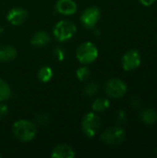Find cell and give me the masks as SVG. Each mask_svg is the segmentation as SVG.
<instances>
[{
	"mask_svg": "<svg viewBox=\"0 0 157 158\" xmlns=\"http://www.w3.org/2000/svg\"><path fill=\"white\" fill-rule=\"evenodd\" d=\"M50 42H51L50 35L43 31H36L31 39V44L35 47H43L47 45Z\"/></svg>",
	"mask_w": 157,
	"mask_h": 158,
	"instance_id": "12",
	"label": "cell"
},
{
	"mask_svg": "<svg viewBox=\"0 0 157 158\" xmlns=\"http://www.w3.org/2000/svg\"><path fill=\"white\" fill-rule=\"evenodd\" d=\"M142 63V56L137 49H130L127 51L121 60L122 68L126 71H131L138 69Z\"/></svg>",
	"mask_w": 157,
	"mask_h": 158,
	"instance_id": "7",
	"label": "cell"
},
{
	"mask_svg": "<svg viewBox=\"0 0 157 158\" xmlns=\"http://www.w3.org/2000/svg\"><path fill=\"white\" fill-rule=\"evenodd\" d=\"M104 92L111 98L118 99L123 97L128 92V86L120 79H110L104 84Z\"/></svg>",
	"mask_w": 157,
	"mask_h": 158,
	"instance_id": "5",
	"label": "cell"
},
{
	"mask_svg": "<svg viewBox=\"0 0 157 158\" xmlns=\"http://www.w3.org/2000/svg\"><path fill=\"white\" fill-rule=\"evenodd\" d=\"M101 128V119L95 113H87L81 119V131L89 137H94Z\"/></svg>",
	"mask_w": 157,
	"mask_h": 158,
	"instance_id": "6",
	"label": "cell"
},
{
	"mask_svg": "<svg viewBox=\"0 0 157 158\" xmlns=\"http://www.w3.org/2000/svg\"><path fill=\"white\" fill-rule=\"evenodd\" d=\"M155 156L157 157V148H155Z\"/></svg>",
	"mask_w": 157,
	"mask_h": 158,
	"instance_id": "27",
	"label": "cell"
},
{
	"mask_svg": "<svg viewBox=\"0 0 157 158\" xmlns=\"http://www.w3.org/2000/svg\"><path fill=\"white\" fill-rule=\"evenodd\" d=\"M75 150L68 144L56 145L51 153L53 158H73L75 156Z\"/></svg>",
	"mask_w": 157,
	"mask_h": 158,
	"instance_id": "11",
	"label": "cell"
},
{
	"mask_svg": "<svg viewBox=\"0 0 157 158\" xmlns=\"http://www.w3.org/2000/svg\"><path fill=\"white\" fill-rule=\"evenodd\" d=\"M17 50L8 44L0 45V61L2 62H9L16 58Z\"/></svg>",
	"mask_w": 157,
	"mask_h": 158,
	"instance_id": "13",
	"label": "cell"
},
{
	"mask_svg": "<svg viewBox=\"0 0 157 158\" xmlns=\"http://www.w3.org/2000/svg\"><path fill=\"white\" fill-rule=\"evenodd\" d=\"M110 106V102L108 99L104 98V97H100L97 98L93 101V105H92V108L94 112L96 113H102L105 112V110H107Z\"/></svg>",
	"mask_w": 157,
	"mask_h": 158,
	"instance_id": "15",
	"label": "cell"
},
{
	"mask_svg": "<svg viewBox=\"0 0 157 158\" xmlns=\"http://www.w3.org/2000/svg\"><path fill=\"white\" fill-rule=\"evenodd\" d=\"M156 40H157V39H156Z\"/></svg>",
	"mask_w": 157,
	"mask_h": 158,
	"instance_id": "29",
	"label": "cell"
},
{
	"mask_svg": "<svg viewBox=\"0 0 157 158\" xmlns=\"http://www.w3.org/2000/svg\"><path fill=\"white\" fill-rule=\"evenodd\" d=\"M130 105L134 107V108H140L143 105L142 99L138 96H133L130 99Z\"/></svg>",
	"mask_w": 157,
	"mask_h": 158,
	"instance_id": "23",
	"label": "cell"
},
{
	"mask_svg": "<svg viewBox=\"0 0 157 158\" xmlns=\"http://www.w3.org/2000/svg\"><path fill=\"white\" fill-rule=\"evenodd\" d=\"M3 32H4V28H3V27H2V26L0 25V35H1V34H2Z\"/></svg>",
	"mask_w": 157,
	"mask_h": 158,
	"instance_id": "26",
	"label": "cell"
},
{
	"mask_svg": "<svg viewBox=\"0 0 157 158\" xmlns=\"http://www.w3.org/2000/svg\"><path fill=\"white\" fill-rule=\"evenodd\" d=\"M0 157H2V155L1 154H0Z\"/></svg>",
	"mask_w": 157,
	"mask_h": 158,
	"instance_id": "28",
	"label": "cell"
},
{
	"mask_svg": "<svg viewBox=\"0 0 157 158\" xmlns=\"http://www.w3.org/2000/svg\"><path fill=\"white\" fill-rule=\"evenodd\" d=\"M77 8V4L73 0H57L56 3V10L61 15H73L76 13Z\"/></svg>",
	"mask_w": 157,
	"mask_h": 158,
	"instance_id": "10",
	"label": "cell"
},
{
	"mask_svg": "<svg viewBox=\"0 0 157 158\" xmlns=\"http://www.w3.org/2000/svg\"><path fill=\"white\" fill-rule=\"evenodd\" d=\"M35 121H36V124L38 126H41L42 127V126H44V125H46L48 123L49 117H48V115L46 113H41V114H39L36 117Z\"/></svg>",
	"mask_w": 157,
	"mask_h": 158,
	"instance_id": "21",
	"label": "cell"
},
{
	"mask_svg": "<svg viewBox=\"0 0 157 158\" xmlns=\"http://www.w3.org/2000/svg\"><path fill=\"white\" fill-rule=\"evenodd\" d=\"M53 56H55V58L58 61H63L66 57V54L63 48H61L60 46H56L53 49Z\"/></svg>",
	"mask_w": 157,
	"mask_h": 158,
	"instance_id": "20",
	"label": "cell"
},
{
	"mask_svg": "<svg viewBox=\"0 0 157 158\" xmlns=\"http://www.w3.org/2000/svg\"><path fill=\"white\" fill-rule=\"evenodd\" d=\"M7 113H8V107L6 106V105L2 104V102H1V104H0V119L4 118L7 115Z\"/></svg>",
	"mask_w": 157,
	"mask_h": 158,
	"instance_id": "24",
	"label": "cell"
},
{
	"mask_svg": "<svg viewBox=\"0 0 157 158\" xmlns=\"http://www.w3.org/2000/svg\"><path fill=\"white\" fill-rule=\"evenodd\" d=\"M77 59L84 65L94 62L98 57V49L96 45L91 42H85L79 45L76 51Z\"/></svg>",
	"mask_w": 157,
	"mask_h": 158,
	"instance_id": "3",
	"label": "cell"
},
{
	"mask_svg": "<svg viewBox=\"0 0 157 158\" xmlns=\"http://www.w3.org/2000/svg\"><path fill=\"white\" fill-rule=\"evenodd\" d=\"M155 1H156V0H140L141 4H142L143 6H152Z\"/></svg>",
	"mask_w": 157,
	"mask_h": 158,
	"instance_id": "25",
	"label": "cell"
},
{
	"mask_svg": "<svg viewBox=\"0 0 157 158\" xmlns=\"http://www.w3.org/2000/svg\"><path fill=\"white\" fill-rule=\"evenodd\" d=\"M53 70L49 66H43L38 71V79L42 82H48L53 78Z\"/></svg>",
	"mask_w": 157,
	"mask_h": 158,
	"instance_id": "16",
	"label": "cell"
},
{
	"mask_svg": "<svg viewBox=\"0 0 157 158\" xmlns=\"http://www.w3.org/2000/svg\"><path fill=\"white\" fill-rule=\"evenodd\" d=\"M76 75H77V78L79 79V81H85L86 80L89 79V77L91 75V71L88 67H81L77 69Z\"/></svg>",
	"mask_w": 157,
	"mask_h": 158,
	"instance_id": "19",
	"label": "cell"
},
{
	"mask_svg": "<svg viewBox=\"0 0 157 158\" xmlns=\"http://www.w3.org/2000/svg\"><path fill=\"white\" fill-rule=\"evenodd\" d=\"M12 134L19 142L28 143L32 141L37 134V126L35 123L26 120L19 119L12 125Z\"/></svg>",
	"mask_w": 157,
	"mask_h": 158,
	"instance_id": "1",
	"label": "cell"
},
{
	"mask_svg": "<svg viewBox=\"0 0 157 158\" xmlns=\"http://www.w3.org/2000/svg\"><path fill=\"white\" fill-rule=\"evenodd\" d=\"M116 119L118 124H123L127 120V115L124 110H118L116 116Z\"/></svg>",
	"mask_w": 157,
	"mask_h": 158,
	"instance_id": "22",
	"label": "cell"
},
{
	"mask_svg": "<svg viewBox=\"0 0 157 158\" xmlns=\"http://www.w3.org/2000/svg\"><path fill=\"white\" fill-rule=\"evenodd\" d=\"M100 138L105 145L118 146L124 143L126 139V131L118 126L110 127L104 131Z\"/></svg>",
	"mask_w": 157,
	"mask_h": 158,
	"instance_id": "4",
	"label": "cell"
},
{
	"mask_svg": "<svg viewBox=\"0 0 157 158\" xmlns=\"http://www.w3.org/2000/svg\"><path fill=\"white\" fill-rule=\"evenodd\" d=\"M28 19V12L25 8L20 6H16L11 8L7 15V21L13 26H20L22 25Z\"/></svg>",
	"mask_w": 157,
	"mask_h": 158,
	"instance_id": "9",
	"label": "cell"
},
{
	"mask_svg": "<svg viewBox=\"0 0 157 158\" xmlns=\"http://www.w3.org/2000/svg\"><path fill=\"white\" fill-rule=\"evenodd\" d=\"M140 118L146 125H154L157 121L156 111L152 108L143 109L140 113Z\"/></svg>",
	"mask_w": 157,
	"mask_h": 158,
	"instance_id": "14",
	"label": "cell"
},
{
	"mask_svg": "<svg viewBox=\"0 0 157 158\" xmlns=\"http://www.w3.org/2000/svg\"><path fill=\"white\" fill-rule=\"evenodd\" d=\"M11 96V89L7 82L0 79V103L7 101Z\"/></svg>",
	"mask_w": 157,
	"mask_h": 158,
	"instance_id": "17",
	"label": "cell"
},
{
	"mask_svg": "<svg viewBox=\"0 0 157 158\" xmlns=\"http://www.w3.org/2000/svg\"><path fill=\"white\" fill-rule=\"evenodd\" d=\"M100 18H101L100 8L98 6H93L86 8L82 12L81 16V21L84 25V27L88 29H93L97 24Z\"/></svg>",
	"mask_w": 157,
	"mask_h": 158,
	"instance_id": "8",
	"label": "cell"
},
{
	"mask_svg": "<svg viewBox=\"0 0 157 158\" xmlns=\"http://www.w3.org/2000/svg\"><path fill=\"white\" fill-rule=\"evenodd\" d=\"M77 32V27L76 25L67 19H63L58 21L53 30V33L55 38L58 42H66L70 40Z\"/></svg>",
	"mask_w": 157,
	"mask_h": 158,
	"instance_id": "2",
	"label": "cell"
},
{
	"mask_svg": "<svg viewBox=\"0 0 157 158\" xmlns=\"http://www.w3.org/2000/svg\"><path fill=\"white\" fill-rule=\"evenodd\" d=\"M99 90V84L96 81H91L89 83H87L83 89V94L84 95L88 96V97H92L93 95H95L97 94Z\"/></svg>",
	"mask_w": 157,
	"mask_h": 158,
	"instance_id": "18",
	"label": "cell"
}]
</instances>
